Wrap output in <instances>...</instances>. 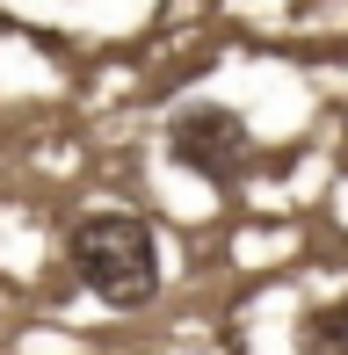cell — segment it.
Segmentation results:
<instances>
[{
	"instance_id": "1",
	"label": "cell",
	"mask_w": 348,
	"mask_h": 355,
	"mask_svg": "<svg viewBox=\"0 0 348 355\" xmlns=\"http://www.w3.org/2000/svg\"><path fill=\"white\" fill-rule=\"evenodd\" d=\"M66 261L94 297L109 304H146L160 283V247H153V225L138 211H87L66 232Z\"/></svg>"
},
{
	"instance_id": "2",
	"label": "cell",
	"mask_w": 348,
	"mask_h": 355,
	"mask_svg": "<svg viewBox=\"0 0 348 355\" xmlns=\"http://www.w3.org/2000/svg\"><path fill=\"white\" fill-rule=\"evenodd\" d=\"M167 153L182 159L189 174H203V182H240V167L254 159V131H247L240 109L196 102V109H182V116L167 123Z\"/></svg>"
},
{
	"instance_id": "3",
	"label": "cell",
	"mask_w": 348,
	"mask_h": 355,
	"mask_svg": "<svg viewBox=\"0 0 348 355\" xmlns=\"http://www.w3.org/2000/svg\"><path fill=\"white\" fill-rule=\"evenodd\" d=\"M297 348H305V355H348V297L312 304L305 327H297Z\"/></svg>"
}]
</instances>
